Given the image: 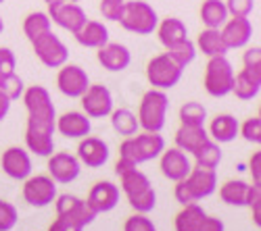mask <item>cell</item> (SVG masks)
Returning <instances> with one entry per match:
<instances>
[{
	"label": "cell",
	"mask_w": 261,
	"mask_h": 231,
	"mask_svg": "<svg viewBox=\"0 0 261 231\" xmlns=\"http://www.w3.org/2000/svg\"><path fill=\"white\" fill-rule=\"evenodd\" d=\"M23 104L28 111V125L25 131L36 134H50L55 136V123H57V111L50 98V92L44 86H30L23 92Z\"/></svg>",
	"instance_id": "obj_1"
},
{
	"label": "cell",
	"mask_w": 261,
	"mask_h": 231,
	"mask_svg": "<svg viewBox=\"0 0 261 231\" xmlns=\"http://www.w3.org/2000/svg\"><path fill=\"white\" fill-rule=\"evenodd\" d=\"M167 111H169V98L167 92L150 88L144 92L138 104V125L142 131H155L161 134V129L167 123Z\"/></svg>",
	"instance_id": "obj_2"
},
{
	"label": "cell",
	"mask_w": 261,
	"mask_h": 231,
	"mask_svg": "<svg viewBox=\"0 0 261 231\" xmlns=\"http://www.w3.org/2000/svg\"><path fill=\"white\" fill-rule=\"evenodd\" d=\"M163 150H165V140L161 134L142 131V134L123 138V142L119 146V156L132 160L136 164H142V162L159 158V154Z\"/></svg>",
	"instance_id": "obj_3"
},
{
	"label": "cell",
	"mask_w": 261,
	"mask_h": 231,
	"mask_svg": "<svg viewBox=\"0 0 261 231\" xmlns=\"http://www.w3.org/2000/svg\"><path fill=\"white\" fill-rule=\"evenodd\" d=\"M117 23L129 34L150 36L157 29L159 15L148 3H144V0H125Z\"/></svg>",
	"instance_id": "obj_4"
},
{
	"label": "cell",
	"mask_w": 261,
	"mask_h": 231,
	"mask_svg": "<svg viewBox=\"0 0 261 231\" xmlns=\"http://www.w3.org/2000/svg\"><path fill=\"white\" fill-rule=\"evenodd\" d=\"M234 67L228 56H211L203 73V86L211 98H224L232 94Z\"/></svg>",
	"instance_id": "obj_5"
},
{
	"label": "cell",
	"mask_w": 261,
	"mask_h": 231,
	"mask_svg": "<svg viewBox=\"0 0 261 231\" xmlns=\"http://www.w3.org/2000/svg\"><path fill=\"white\" fill-rule=\"evenodd\" d=\"M184 67H180L167 52H161L146 62V79L155 90H171L182 79Z\"/></svg>",
	"instance_id": "obj_6"
},
{
	"label": "cell",
	"mask_w": 261,
	"mask_h": 231,
	"mask_svg": "<svg viewBox=\"0 0 261 231\" xmlns=\"http://www.w3.org/2000/svg\"><path fill=\"white\" fill-rule=\"evenodd\" d=\"M32 48L36 58L48 69H59L69 60V48L57 34H53V29L32 40Z\"/></svg>",
	"instance_id": "obj_7"
},
{
	"label": "cell",
	"mask_w": 261,
	"mask_h": 231,
	"mask_svg": "<svg viewBox=\"0 0 261 231\" xmlns=\"http://www.w3.org/2000/svg\"><path fill=\"white\" fill-rule=\"evenodd\" d=\"M23 200L34 208H46L57 198V183L50 175H30L23 179Z\"/></svg>",
	"instance_id": "obj_8"
},
{
	"label": "cell",
	"mask_w": 261,
	"mask_h": 231,
	"mask_svg": "<svg viewBox=\"0 0 261 231\" xmlns=\"http://www.w3.org/2000/svg\"><path fill=\"white\" fill-rule=\"evenodd\" d=\"M48 5V17L53 23H57L61 29H67L71 34H75L84 23L88 15L80 7V3H67V0H50Z\"/></svg>",
	"instance_id": "obj_9"
},
{
	"label": "cell",
	"mask_w": 261,
	"mask_h": 231,
	"mask_svg": "<svg viewBox=\"0 0 261 231\" xmlns=\"http://www.w3.org/2000/svg\"><path fill=\"white\" fill-rule=\"evenodd\" d=\"M82 113H86L90 119H102L109 117L113 111V94L107 86L102 83H90L88 90H86L82 96Z\"/></svg>",
	"instance_id": "obj_10"
},
{
	"label": "cell",
	"mask_w": 261,
	"mask_h": 231,
	"mask_svg": "<svg viewBox=\"0 0 261 231\" xmlns=\"http://www.w3.org/2000/svg\"><path fill=\"white\" fill-rule=\"evenodd\" d=\"M55 211L59 217H65L73 223H77L80 227L90 225L96 219V213L88 206V202L73 196V194H57L55 198Z\"/></svg>",
	"instance_id": "obj_11"
},
{
	"label": "cell",
	"mask_w": 261,
	"mask_h": 231,
	"mask_svg": "<svg viewBox=\"0 0 261 231\" xmlns=\"http://www.w3.org/2000/svg\"><path fill=\"white\" fill-rule=\"evenodd\" d=\"M90 86V77L86 73V69H82L80 65H71V62H65L63 67H59L57 73V88L63 96L67 98H80Z\"/></svg>",
	"instance_id": "obj_12"
},
{
	"label": "cell",
	"mask_w": 261,
	"mask_h": 231,
	"mask_svg": "<svg viewBox=\"0 0 261 231\" xmlns=\"http://www.w3.org/2000/svg\"><path fill=\"white\" fill-rule=\"evenodd\" d=\"M0 167H3V173L15 181H23L32 175V156L25 148L21 146H11L3 152L0 158Z\"/></svg>",
	"instance_id": "obj_13"
},
{
	"label": "cell",
	"mask_w": 261,
	"mask_h": 231,
	"mask_svg": "<svg viewBox=\"0 0 261 231\" xmlns=\"http://www.w3.org/2000/svg\"><path fill=\"white\" fill-rule=\"evenodd\" d=\"M75 156L82 164H86L88 169H100V167L107 164L109 156V144L100 138H92V136H86L80 140L77 144V150H75Z\"/></svg>",
	"instance_id": "obj_14"
},
{
	"label": "cell",
	"mask_w": 261,
	"mask_h": 231,
	"mask_svg": "<svg viewBox=\"0 0 261 231\" xmlns=\"http://www.w3.org/2000/svg\"><path fill=\"white\" fill-rule=\"evenodd\" d=\"M82 173V162L75 154L69 152H53L48 156V175L55 183H71Z\"/></svg>",
	"instance_id": "obj_15"
},
{
	"label": "cell",
	"mask_w": 261,
	"mask_h": 231,
	"mask_svg": "<svg viewBox=\"0 0 261 231\" xmlns=\"http://www.w3.org/2000/svg\"><path fill=\"white\" fill-rule=\"evenodd\" d=\"M159 169H161V173H163L165 179L176 183V181L184 179L190 173L192 162H190V158H188L186 152H182L180 148L173 146V148H165L159 154Z\"/></svg>",
	"instance_id": "obj_16"
},
{
	"label": "cell",
	"mask_w": 261,
	"mask_h": 231,
	"mask_svg": "<svg viewBox=\"0 0 261 231\" xmlns=\"http://www.w3.org/2000/svg\"><path fill=\"white\" fill-rule=\"evenodd\" d=\"M119 194H121V190L113 181H96L90 187L88 196H86V202H88V206L96 215H100V213L113 211L119 204Z\"/></svg>",
	"instance_id": "obj_17"
},
{
	"label": "cell",
	"mask_w": 261,
	"mask_h": 231,
	"mask_svg": "<svg viewBox=\"0 0 261 231\" xmlns=\"http://www.w3.org/2000/svg\"><path fill=\"white\" fill-rule=\"evenodd\" d=\"M92 129V119L82 113V111H67L61 117H57L55 131H59L63 138L69 140H82L86 136H90Z\"/></svg>",
	"instance_id": "obj_18"
},
{
	"label": "cell",
	"mask_w": 261,
	"mask_h": 231,
	"mask_svg": "<svg viewBox=\"0 0 261 231\" xmlns=\"http://www.w3.org/2000/svg\"><path fill=\"white\" fill-rule=\"evenodd\" d=\"M96 60L102 65V69L111 71V73H121L129 67L132 62V52L125 44L119 42H107L105 46L96 48Z\"/></svg>",
	"instance_id": "obj_19"
},
{
	"label": "cell",
	"mask_w": 261,
	"mask_h": 231,
	"mask_svg": "<svg viewBox=\"0 0 261 231\" xmlns=\"http://www.w3.org/2000/svg\"><path fill=\"white\" fill-rule=\"evenodd\" d=\"M220 34L228 50L245 48L253 38V23L249 21V17H228V21L220 27Z\"/></svg>",
	"instance_id": "obj_20"
},
{
	"label": "cell",
	"mask_w": 261,
	"mask_h": 231,
	"mask_svg": "<svg viewBox=\"0 0 261 231\" xmlns=\"http://www.w3.org/2000/svg\"><path fill=\"white\" fill-rule=\"evenodd\" d=\"M188 190L194 200L209 198L217 190V173L215 169H205V167H192L190 173L184 177Z\"/></svg>",
	"instance_id": "obj_21"
},
{
	"label": "cell",
	"mask_w": 261,
	"mask_h": 231,
	"mask_svg": "<svg viewBox=\"0 0 261 231\" xmlns=\"http://www.w3.org/2000/svg\"><path fill=\"white\" fill-rule=\"evenodd\" d=\"M261 92V67H243L234 73L232 94L238 100H253Z\"/></svg>",
	"instance_id": "obj_22"
},
{
	"label": "cell",
	"mask_w": 261,
	"mask_h": 231,
	"mask_svg": "<svg viewBox=\"0 0 261 231\" xmlns=\"http://www.w3.org/2000/svg\"><path fill=\"white\" fill-rule=\"evenodd\" d=\"M209 140L211 138H209V134L205 129V125H180L176 136H173L176 148H180L186 154H194Z\"/></svg>",
	"instance_id": "obj_23"
},
{
	"label": "cell",
	"mask_w": 261,
	"mask_h": 231,
	"mask_svg": "<svg viewBox=\"0 0 261 231\" xmlns=\"http://www.w3.org/2000/svg\"><path fill=\"white\" fill-rule=\"evenodd\" d=\"M77 44L84 48H100L109 42V27L102 21H94V19H86V23L73 34Z\"/></svg>",
	"instance_id": "obj_24"
},
{
	"label": "cell",
	"mask_w": 261,
	"mask_h": 231,
	"mask_svg": "<svg viewBox=\"0 0 261 231\" xmlns=\"http://www.w3.org/2000/svg\"><path fill=\"white\" fill-rule=\"evenodd\" d=\"M238 119L230 113H222V115H215L209 123V138L217 144H230L238 138Z\"/></svg>",
	"instance_id": "obj_25"
},
{
	"label": "cell",
	"mask_w": 261,
	"mask_h": 231,
	"mask_svg": "<svg viewBox=\"0 0 261 231\" xmlns=\"http://www.w3.org/2000/svg\"><path fill=\"white\" fill-rule=\"evenodd\" d=\"M155 31H157L159 42H161L165 48H169V46L176 44V42L188 38L186 23H184L182 19H178V17H165V19H161L159 23H157V29Z\"/></svg>",
	"instance_id": "obj_26"
},
{
	"label": "cell",
	"mask_w": 261,
	"mask_h": 231,
	"mask_svg": "<svg viewBox=\"0 0 261 231\" xmlns=\"http://www.w3.org/2000/svg\"><path fill=\"white\" fill-rule=\"evenodd\" d=\"M194 46H197V52H203L207 58L211 56H226L228 54V46L224 44V38L220 34V29H211V27H205L197 42H194Z\"/></svg>",
	"instance_id": "obj_27"
},
{
	"label": "cell",
	"mask_w": 261,
	"mask_h": 231,
	"mask_svg": "<svg viewBox=\"0 0 261 231\" xmlns=\"http://www.w3.org/2000/svg\"><path fill=\"white\" fill-rule=\"evenodd\" d=\"M205 215L207 213L203 211V206L199 202L184 204L182 211L176 215V219H173V229L176 231H199Z\"/></svg>",
	"instance_id": "obj_28"
},
{
	"label": "cell",
	"mask_w": 261,
	"mask_h": 231,
	"mask_svg": "<svg viewBox=\"0 0 261 231\" xmlns=\"http://www.w3.org/2000/svg\"><path fill=\"white\" fill-rule=\"evenodd\" d=\"M199 15H201L203 25L211 27V29H220L230 17L224 0H205V3L201 5Z\"/></svg>",
	"instance_id": "obj_29"
},
{
	"label": "cell",
	"mask_w": 261,
	"mask_h": 231,
	"mask_svg": "<svg viewBox=\"0 0 261 231\" xmlns=\"http://www.w3.org/2000/svg\"><path fill=\"white\" fill-rule=\"evenodd\" d=\"M249 187H251V183H247L243 179H230L220 187V198L228 206H236V208L247 206Z\"/></svg>",
	"instance_id": "obj_30"
},
{
	"label": "cell",
	"mask_w": 261,
	"mask_h": 231,
	"mask_svg": "<svg viewBox=\"0 0 261 231\" xmlns=\"http://www.w3.org/2000/svg\"><path fill=\"white\" fill-rule=\"evenodd\" d=\"M148 187H150V179L146 177V173H142L138 169V167L119 175V190L125 194V198H132V196L148 190Z\"/></svg>",
	"instance_id": "obj_31"
},
{
	"label": "cell",
	"mask_w": 261,
	"mask_h": 231,
	"mask_svg": "<svg viewBox=\"0 0 261 231\" xmlns=\"http://www.w3.org/2000/svg\"><path fill=\"white\" fill-rule=\"evenodd\" d=\"M111 127L115 134L129 138L140 131V125H138V117L129 111V109H113L111 111Z\"/></svg>",
	"instance_id": "obj_32"
},
{
	"label": "cell",
	"mask_w": 261,
	"mask_h": 231,
	"mask_svg": "<svg viewBox=\"0 0 261 231\" xmlns=\"http://www.w3.org/2000/svg\"><path fill=\"white\" fill-rule=\"evenodd\" d=\"M50 29H53V21L46 11H34L23 19V34L30 42Z\"/></svg>",
	"instance_id": "obj_33"
},
{
	"label": "cell",
	"mask_w": 261,
	"mask_h": 231,
	"mask_svg": "<svg viewBox=\"0 0 261 231\" xmlns=\"http://www.w3.org/2000/svg\"><path fill=\"white\" fill-rule=\"evenodd\" d=\"M192 156H194V162H197V167H205V169H217L220 162H222V148H220V144H217V142L209 140Z\"/></svg>",
	"instance_id": "obj_34"
},
{
	"label": "cell",
	"mask_w": 261,
	"mask_h": 231,
	"mask_svg": "<svg viewBox=\"0 0 261 231\" xmlns=\"http://www.w3.org/2000/svg\"><path fill=\"white\" fill-rule=\"evenodd\" d=\"M167 54L178 62L180 67H188L190 62L197 58V46H194V42L192 40H188V38H184V40H180V42H176L173 46H169L167 48Z\"/></svg>",
	"instance_id": "obj_35"
},
{
	"label": "cell",
	"mask_w": 261,
	"mask_h": 231,
	"mask_svg": "<svg viewBox=\"0 0 261 231\" xmlns=\"http://www.w3.org/2000/svg\"><path fill=\"white\" fill-rule=\"evenodd\" d=\"M207 121V109L201 102L190 100L180 107V125H205Z\"/></svg>",
	"instance_id": "obj_36"
},
{
	"label": "cell",
	"mask_w": 261,
	"mask_h": 231,
	"mask_svg": "<svg viewBox=\"0 0 261 231\" xmlns=\"http://www.w3.org/2000/svg\"><path fill=\"white\" fill-rule=\"evenodd\" d=\"M129 206L134 208L136 213H142V215H148L150 211H155V206H157V192H155V187L150 185L148 190L132 196V198H127Z\"/></svg>",
	"instance_id": "obj_37"
},
{
	"label": "cell",
	"mask_w": 261,
	"mask_h": 231,
	"mask_svg": "<svg viewBox=\"0 0 261 231\" xmlns=\"http://www.w3.org/2000/svg\"><path fill=\"white\" fill-rule=\"evenodd\" d=\"M238 136H243L247 142L259 146L261 144V119L255 115V117H249L247 121H243L238 125Z\"/></svg>",
	"instance_id": "obj_38"
},
{
	"label": "cell",
	"mask_w": 261,
	"mask_h": 231,
	"mask_svg": "<svg viewBox=\"0 0 261 231\" xmlns=\"http://www.w3.org/2000/svg\"><path fill=\"white\" fill-rule=\"evenodd\" d=\"M0 90H3L9 96V100L13 102V100H19L21 96H23L25 83H23V79H21L17 73H13V75H9V77H5L3 81H0Z\"/></svg>",
	"instance_id": "obj_39"
},
{
	"label": "cell",
	"mask_w": 261,
	"mask_h": 231,
	"mask_svg": "<svg viewBox=\"0 0 261 231\" xmlns=\"http://www.w3.org/2000/svg\"><path fill=\"white\" fill-rule=\"evenodd\" d=\"M17 219H19V213H17V208L0 198V231H11L15 229L17 225Z\"/></svg>",
	"instance_id": "obj_40"
},
{
	"label": "cell",
	"mask_w": 261,
	"mask_h": 231,
	"mask_svg": "<svg viewBox=\"0 0 261 231\" xmlns=\"http://www.w3.org/2000/svg\"><path fill=\"white\" fill-rule=\"evenodd\" d=\"M247 206L251 208L253 223L255 227H261V185L251 183L249 187V196H247Z\"/></svg>",
	"instance_id": "obj_41"
},
{
	"label": "cell",
	"mask_w": 261,
	"mask_h": 231,
	"mask_svg": "<svg viewBox=\"0 0 261 231\" xmlns=\"http://www.w3.org/2000/svg\"><path fill=\"white\" fill-rule=\"evenodd\" d=\"M123 231H157L155 223L148 219V215L136 213L132 217H127L123 223Z\"/></svg>",
	"instance_id": "obj_42"
},
{
	"label": "cell",
	"mask_w": 261,
	"mask_h": 231,
	"mask_svg": "<svg viewBox=\"0 0 261 231\" xmlns=\"http://www.w3.org/2000/svg\"><path fill=\"white\" fill-rule=\"evenodd\" d=\"M230 17H249L255 9V0H224Z\"/></svg>",
	"instance_id": "obj_43"
},
{
	"label": "cell",
	"mask_w": 261,
	"mask_h": 231,
	"mask_svg": "<svg viewBox=\"0 0 261 231\" xmlns=\"http://www.w3.org/2000/svg\"><path fill=\"white\" fill-rule=\"evenodd\" d=\"M17 69V56L11 48H0V81L13 75Z\"/></svg>",
	"instance_id": "obj_44"
},
{
	"label": "cell",
	"mask_w": 261,
	"mask_h": 231,
	"mask_svg": "<svg viewBox=\"0 0 261 231\" xmlns=\"http://www.w3.org/2000/svg\"><path fill=\"white\" fill-rule=\"evenodd\" d=\"M121 9H123V3H117V0H102L100 3V13L107 21H119Z\"/></svg>",
	"instance_id": "obj_45"
},
{
	"label": "cell",
	"mask_w": 261,
	"mask_h": 231,
	"mask_svg": "<svg viewBox=\"0 0 261 231\" xmlns=\"http://www.w3.org/2000/svg\"><path fill=\"white\" fill-rule=\"evenodd\" d=\"M173 196H176V200L184 206V204H192V202H197L192 198V194H190V190H188V185H186V181L184 179H180V181H176V185H173Z\"/></svg>",
	"instance_id": "obj_46"
},
{
	"label": "cell",
	"mask_w": 261,
	"mask_h": 231,
	"mask_svg": "<svg viewBox=\"0 0 261 231\" xmlns=\"http://www.w3.org/2000/svg\"><path fill=\"white\" fill-rule=\"evenodd\" d=\"M48 231H84V227H80L77 223L69 221V219H65V217H59L48 225Z\"/></svg>",
	"instance_id": "obj_47"
},
{
	"label": "cell",
	"mask_w": 261,
	"mask_h": 231,
	"mask_svg": "<svg viewBox=\"0 0 261 231\" xmlns=\"http://www.w3.org/2000/svg\"><path fill=\"white\" fill-rule=\"evenodd\" d=\"M249 173L253 177L255 185H261V152H253V156L249 158Z\"/></svg>",
	"instance_id": "obj_48"
},
{
	"label": "cell",
	"mask_w": 261,
	"mask_h": 231,
	"mask_svg": "<svg viewBox=\"0 0 261 231\" xmlns=\"http://www.w3.org/2000/svg\"><path fill=\"white\" fill-rule=\"evenodd\" d=\"M243 67H261V48H247L243 54Z\"/></svg>",
	"instance_id": "obj_49"
},
{
	"label": "cell",
	"mask_w": 261,
	"mask_h": 231,
	"mask_svg": "<svg viewBox=\"0 0 261 231\" xmlns=\"http://www.w3.org/2000/svg\"><path fill=\"white\" fill-rule=\"evenodd\" d=\"M199 231H226V225H224L222 219L211 217V215H205V219L201 221Z\"/></svg>",
	"instance_id": "obj_50"
},
{
	"label": "cell",
	"mask_w": 261,
	"mask_h": 231,
	"mask_svg": "<svg viewBox=\"0 0 261 231\" xmlns=\"http://www.w3.org/2000/svg\"><path fill=\"white\" fill-rule=\"evenodd\" d=\"M9 111H11V100H9V96L3 90H0V123L7 119Z\"/></svg>",
	"instance_id": "obj_51"
},
{
	"label": "cell",
	"mask_w": 261,
	"mask_h": 231,
	"mask_svg": "<svg viewBox=\"0 0 261 231\" xmlns=\"http://www.w3.org/2000/svg\"><path fill=\"white\" fill-rule=\"evenodd\" d=\"M134 167H138V164L132 162V160H127V158H121V156H119V160L115 162V173L121 175V173H125V171H129V169H134Z\"/></svg>",
	"instance_id": "obj_52"
},
{
	"label": "cell",
	"mask_w": 261,
	"mask_h": 231,
	"mask_svg": "<svg viewBox=\"0 0 261 231\" xmlns=\"http://www.w3.org/2000/svg\"><path fill=\"white\" fill-rule=\"evenodd\" d=\"M5 31V21H3V15H0V34Z\"/></svg>",
	"instance_id": "obj_53"
},
{
	"label": "cell",
	"mask_w": 261,
	"mask_h": 231,
	"mask_svg": "<svg viewBox=\"0 0 261 231\" xmlns=\"http://www.w3.org/2000/svg\"><path fill=\"white\" fill-rule=\"evenodd\" d=\"M67 3H82V0H67Z\"/></svg>",
	"instance_id": "obj_54"
},
{
	"label": "cell",
	"mask_w": 261,
	"mask_h": 231,
	"mask_svg": "<svg viewBox=\"0 0 261 231\" xmlns=\"http://www.w3.org/2000/svg\"><path fill=\"white\" fill-rule=\"evenodd\" d=\"M117 3H125V0H117Z\"/></svg>",
	"instance_id": "obj_55"
},
{
	"label": "cell",
	"mask_w": 261,
	"mask_h": 231,
	"mask_svg": "<svg viewBox=\"0 0 261 231\" xmlns=\"http://www.w3.org/2000/svg\"><path fill=\"white\" fill-rule=\"evenodd\" d=\"M3 3H5V0H0V5H3Z\"/></svg>",
	"instance_id": "obj_56"
},
{
	"label": "cell",
	"mask_w": 261,
	"mask_h": 231,
	"mask_svg": "<svg viewBox=\"0 0 261 231\" xmlns=\"http://www.w3.org/2000/svg\"><path fill=\"white\" fill-rule=\"evenodd\" d=\"M44 3H50V0H44Z\"/></svg>",
	"instance_id": "obj_57"
}]
</instances>
